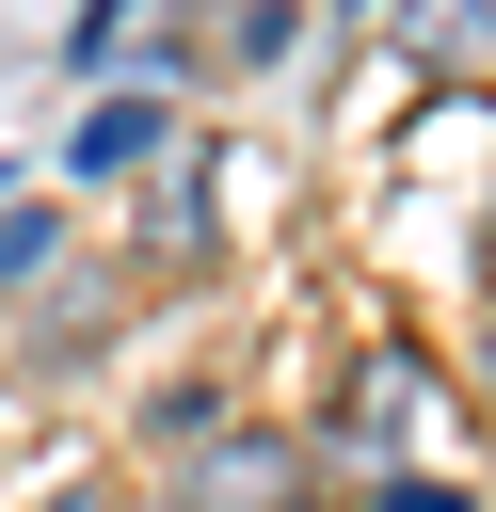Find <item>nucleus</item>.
Here are the masks:
<instances>
[{"mask_svg": "<svg viewBox=\"0 0 496 512\" xmlns=\"http://www.w3.org/2000/svg\"><path fill=\"white\" fill-rule=\"evenodd\" d=\"M144 432L176 448V512H304V448L288 432H224V400H160Z\"/></svg>", "mask_w": 496, "mask_h": 512, "instance_id": "nucleus-1", "label": "nucleus"}, {"mask_svg": "<svg viewBox=\"0 0 496 512\" xmlns=\"http://www.w3.org/2000/svg\"><path fill=\"white\" fill-rule=\"evenodd\" d=\"M160 160V80H112L80 128H64V176H144Z\"/></svg>", "mask_w": 496, "mask_h": 512, "instance_id": "nucleus-2", "label": "nucleus"}, {"mask_svg": "<svg viewBox=\"0 0 496 512\" xmlns=\"http://www.w3.org/2000/svg\"><path fill=\"white\" fill-rule=\"evenodd\" d=\"M416 400H432V368H416V352H368V368H352V432H368V448H400V432H416Z\"/></svg>", "mask_w": 496, "mask_h": 512, "instance_id": "nucleus-3", "label": "nucleus"}, {"mask_svg": "<svg viewBox=\"0 0 496 512\" xmlns=\"http://www.w3.org/2000/svg\"><path fill=\"white\" fill-rule=\"evenodd\" d=\"M304 48V0H224V64H288Z\"/></svg>", "mask_w": 496, "mask_h": 512, "instance_id": "nucleus-4", "label": "nucleus"}, {"mask_svg": "<svg viewBox=\"0 0 496 512\" xmlns=\"http://www.w3.org/2000/svg\"><path fill=\"white\" fill-rule=\"evenodd\" d=\"M48 256H64V208H32V192H16V208H0V288H16V272H48Z\"/></svg>", "mask_w": 496, "mask_h": 512, "instance_id": "nucleus-5", "label": "nucleus"}, {"mask_svg": "<svg viewBox=\"0 0 496 512\" xmlns=\"http://www.w3.org/2000/svg\"><path fill=\"white\" fill-rule=\"evenodd\" d=\"M128 16H144V0H80V32H64V48H80V64H112V48H128Z\"/></svg>", "mask_w": 496, "mask_h": 512, "instance_id": "nucleus-6", "label": "nucleus"}, {"mask_svg": "<svg viewBox=\"0 0 496 512\" xmlns=\"http://www.w3.org/2000/svg\"><path fill=\"white\" fill-rule=\"evenodd\" d=\"M416 48H480V0H416Z\"/></svg>", "mask_w": 496, "mask_h": 512, "instance_id": "nucleus-7", "label": "nucleus"}, {"mask_svg": "<svg viewBox=\"0 0 496 512\" xmlns=\"http://www.w3.org/2000/svg\"><path fill=\"white\" fill-rule=\"evenodd\" d=\"M48 512H112V496H48Z\"/></svg>", "mask_w": 496, "mask_h": 512, "instance_id": "nucleus-8", "label": "nucleus"}, {"mask_svg": "<svg viewBox=\"0 0 496 512\" xmlns=\"http://www.w3.org/2000/svg\"><path fill=\"white\" fill-rule=\"evenodd\" d=\"M480 384H496V336H480Z\"/></svg>", "mask_w": 496, "mask_h": 512, "instance_id": "nucleus-9", "label": "nucleus"}, {"mask_svg": "<svg viewBox=\"0 0 496 512\" xmlns=\"http://www.w3.org/2000/svg\"><path fill=\"white\" fill-rule=\"evenodd\" d=\"M304 512H320V496H304Z\"/></svg>", "mask_w": 496, "mask_h": 512, "instance_id": "nucleus-10", "label": "nucleus"}]
</instances>
